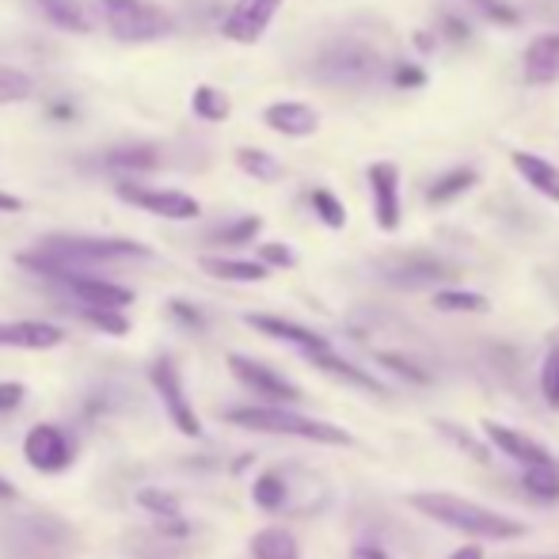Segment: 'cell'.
<instances>
[{"label": "cell", "mask_w": 559, "mask_h": 559, "mask_svg": "<svg viewBox=\"0 0 559 559\" xmlns=\"http://www.w3.org/2000/svg\"><path fill=\"white\" fill-rule=\"evenodd\" d=\"M415 510L423 518H435L438 525H449V530L464 533V537H479V540H518L525 537V525L514 522V518L499 514L491 507H479L476 499H464V495L453 491H415L407 495Z\"/></svg>", "instance_id": "obj_1"}, {"label": "cell", "mask_w": 559, "mask_h": 559, "mask_svg": "<svg viewBox=\"0 0 559 559\" xmlns=\"http://www.w3.org/2000/svg\"><path fill=\"white\" fill-rule=\"evenodd\" d=\"M233 427L255 430V435H282V438H305L317 445H354V438L343 427L320 423L312 415L294 412L289 404H263V407H233L225 415Z\"/></svg>", "instance_id": "obj_2"}, {"label": "cell", "mask_w": 559, "mask_h": 559, "mask_svg": "<svg viewBox=\"0 0 559 559\" xmlns=\"http://www.w3.org/2000/svg\"><path fill=\"white\" fill-rule=\"evenodd\" d=\"M381 66L384 58L373 43H366V38H335L312 58L309 73L312 81L332 84V88H366V84L377 81Z\"/></svg>", "instance_id": "obj_3"}, {"label": "cell", "mask_w": 559, "mask_h": 559, "mask_svg": "<svg viewBox=\"0 0 559 559\" xmlns=\"http://www.w3.org/2000/svg\"><path fill=\"white\" fill-rule=\"evenodd\" d=\"M96 8L118 43L145 46L176 35V15L156 0H96Z\"/></svg>", "instance_id": "obj_4"}, {"label": "cell", "mask_w": 559, "mask_h": 559, "mask_svg": "<svg viewBox=\"0 0 559 559\" xmlns=\"http://www.w3.org/2000/svg\"><path fill=\"white\" fill-rule=\"evenodd\" d=\"M38 251L61 259L69 266H96V263H122V259H153V248L126 236H81V233H53L38 240Z\"/></svg>", "instance_id": "obj_5"}, {"label": "cell", "mask_w": 559, "mask_h": 559, "mask_svg": "<svg viewBox=\"0 0 559 559\" xmlns=\"http://www.w3.org/2000/svg\"><path fill=\"white\" fill-rule=\"evenodd\" d=\"M148 384L156 389V396H160L164 412H168V419L176 423L179 435L187 438H202V423L199 415H194V404L187 400V389H183V377H179V366L168 358V354H160V358L148 366Z\"/></svg>", "instance_id": "obj_6"}, {"label": "cell", "mask_w": 559, "mask_h": 559, "mask_svg": "<svg viewBox=\"0 0 559 559\" xmlns=\"http://www.w3.org/2000/svg\"><path fill=\"white\" fill-rule=\"evenodd\" d=\"M118 199L133 210L164 217V222H194L202 214L199 202L187 191H176V187H145V183H133V179H122L118 183Z\"/></svg>", "instance_id": "obj_7"}, {"label": "cell", "mask_w": 559, "mask_h": 559, "mask_svg": "<svg viewBox=\"0 0 559 559\" xmlns=\"http://www.w3.org/2000/svg\"><path fill=\"white\" fill-rule=\"evenodd\" d=\"M381 274H384V282L396 289H435L453 278L456 266L438 255H419V251H412V255H396V259H389V263H381Z\"/></svg>", "instance_id": "obj_8"}, {"label": "cell", "mask_w": 559, "mask_h": 559, "mask_svg": "<svg viewBox=\"0 0 559 559\" xmlns=\"http://www.w3.org/2000/svg\"><path fill=\"white\" fill-rule=\"evenodd\" d=\"M225 361H228V373H233L243 389L259 392V396L271 400V404H301V389H297L294 381H286L278 369L263 366V361L248 358V354H228Z\"/></svg>", "instance_id": "obj_9"}, {"label": "cell", "mask_w": 559, "mask_h": 559, "mask_svg": "<svg viewBox=\"0 0 559 559\" xmlns=\"http://www.w3.org/2000/svg\"><path fill=\"white\" fill-rule=\"evenodd\" d=\"M282 4L286 0H236L222 23V35L228 43L255 46L266 35V27L274 23V15L282 12Z\"/></svg>", "instance_id": "obj_10"}, {"label": "cell", "mask_w": 559, "mask_h": 559, "mask_svg": "<svg viewBox=\"0 0 559 559\" xmlns=\"http://www.w3.org/2000/svg\"><path fill=\"white\" fill-rule=\"evenodd\" d=\"M23 456L35 472L53 476V472H66L73 461V445H69L66 430H58L53 423H35L23 438Z\"/></svg>", "instance_id": "obj_11"}, {"label": "cell", "mask_w": 559, "mask_h": 559, "mask_svg": "<svg viewBox=\"0 0 559 559\" xmlns=\"http://www.w3.org/2000/svg\"><path fill=\"white\" fill-rule=\"evenodd\" d=\"M366 179H369V194H373V217H377V228L381 233H396L400 228V168L392 160H377L366 168Z\"/></svg>", "instance_id": "obj_12"}, {"label": "cell", "mask_w": 559, "mask_h": 559, "mask_svg": "<svg viewBox=\"0 0 559 559\" xmlns=\"http://www.w3.org/2000/svg\"><path fill=\"white\" fill-rule=\"evenodd\" d=\"M243 324L255 328V332H263L266 338H278V343L297 346L305 358H309V354H320V350H332V343H328L324 335L312 332V328H305V324H294V320L266 317V312H248V317H243Z\"/></svg>", "instance_id": "obj_13"}, {"label": "cell", "mask_w": 559, "mask_h": 559, "mask_svg": "<svg viewBox=\"0 0 559 559\" xmlns=\"http://www.w3.org/2000/svg\"><path fill=\"white\" fill-rule=\"evenodd\" d=\"M66 343V332L46 320H0V346L12 350H53Z\"/></svg>", "instance_id": "obj_14"}, {"label": "cell", "mask_w": 559, "mask_h": 559, "mask_svg": "<svg viewBox=\"0 0 559 559\" xmlns=\"http://www.w3.org/2000/svg\"><path fill=\"white\" fill-rule=\"evenodd\" d=\"M484 435H487V442H491L499 453H507V456H514L518 464H556V456L548 453L545 445L537 442V438H530V435H522V430H510V427H502V423H491L487 419L484 423Z\"/></svg>", "instance_id": "obj_15"}, {"label": "cell", "mask_w": 559, "mask_h": 559, "mask_svg": "<svg viewBox=\"0 0 559 559\" xmlns=\"http://www.w3.org/2000/svg\"><path fill=\"white\" fill-rule=\"evenodd\" d=\"M263 122L282 138H312L320 130V111L309 104H297V99H282V104L266 107Z\"/></svg>", "instance_id": "obj_16"}, {"label": "cell", "mask_w": 559, "mask_h": 559, "mask_svg": "<svg viewBox=\"0 0 559 559\" xmlns=\"http://www.w3.org/2000/svg\"><path fill=\"white\" fill-rule=\"evenodd\" d=\"M43 15L61 31H73V35H92L99 27V8L88 0H38Z\"/></svg>", "instance_id": "obj_17"}, {"label": "cell", "mask_w": 559, "mask_h": 559, "mask_svg": "<svg viewBox=\"0 0 559 559\" xmlns=\"http://www.w3.org/2000/svg\"><path fill=\"white\" fill-rule=\"evenodd\" d=\"M510 164H514V171L525 179V187H533L537 194H545L548 202H559V168L552 160H545L540 153H525V148H518V153H510Z\"/></svg>", "instance_id": "obj_18"}, {"label": "cell", "mask_w": 559, "mask_h": 559, "mask_svg": "<svg viewBox=\"0 0 559 559\" xmlns=\"http://www.w3.org/2000/svg\"><path fill=\"white\" fill-rule=\"evenodd\" d=\"M525 81L530 84H552L559 81V35L548 31V35H537L530 46H525Z\"/></svg>", "instance_id": "obj_19"}, {"label": "cell", "mask_w": 559, "mask_h": 559, "mask_svg": "<svg viewBox=\"0 0 559 559\" xmlns=\"http://www.w3.org/2000/svg\"><path fill=\"white\" fill-rule=\"evenodd\" d=\"M309 361H312V366H317V369H324L328 377H335V381L354 384V389H361V392H373V396H384V384L377 381V377H369L366 369H358V366H354V361L338 358L335 350L309 354Z\"/></svg>", "instance_id": "obj_20"}, {"label": "cell", "mask_w": 559, "mask_h": 559, "mask_svg": "<svg viewBox=\"0 0 559 559\" xmlns=\"http://www.w3.org/2000/svg\"><path fill=\"white\" fill-rule=\"evenodd\" d=\"M202 271L217 282H266L271 266L263 259H228V255H202Z\"/></svg>", "instance_id": "obj_21"}, {"label": "cell", "mask_w": 559, "mask_h": 559, "mask_svg": "<svg viewBox=\"0 0 559 559\" xmlns=\"http://www.w3.org/2000/svg\"><path fill=\"white\" fill-rule=\"evenodd\" d=\"M476 183H479L476 168H449L445 176H438L435 183H430L427 202L430 206H449V202H456L461 194H468Z\"/></svg>", "instance_id": "obj_22"}, {"label": "cell", "mask_w": 559, "mask_h": 559, "mask_svg": "<svg viewBox=\"0 0 559 559\" xmlns=\"http://www.w3.org/2000/svg\"><path fill=\"white\" fill-rule=\"evenodd\" d=\"M107 168L118 171H153L160 168V148L156 145H118L104 156Z\"/></svg>", "instance_id": "obj_23"}, {"label": "cell", "mask_w": 559, "mask_h": 559, "mask_svg": "<svg viewBox=\"0 0 559 559\" xmlns=\"http://www.w3.org/2000/svg\"><path fill=\"white\" fill-rule=\"evenodd\" d=\"M251 559H301L294 533L286 530H263L251 537Z\"/></svg>", "instance_id": "obj_24"}, {"label": "cell", "mask_w": 559, "mask_h": 559, "mask_svg": "<svg viewBox=\"0 0 559 559\" xmlns=\"http://www.w3.org/2000/svg\"><path fill=\"white\" fill-rule=\"evenodd\" d=\"M191 111L194 118H202V122H225V118L233 115V99H228L222 88H214V84H199V88L191 92Z\"/></svg>", "instance_id": "obj_25"}, {"label": "cell", "mask_w": 559, "mask_h": 559, "mask_svg": "<svg viewBox=\"0 0 559 559\" xmlns=\"http://www.w3.org/2000/svg\"><path fill=\"white\" fill-rule=\"evenodd\" d=\"M522 487L537 502H559V464H525Z\"/></svg>", "instance_id": "obj_26"}, {"label": "cell", "mask_w": 559, "mask_h": 559, "mask_svg": "<svg viewBox=\"0 0 559 559\" xmlns=\"http://www.w3.org/2000/svg\"><path fill=\"white\" fill-rule=\"evenodd\" d=\"M259 228H263V217L248 214V217H236V222H228V225H217L206 240L217 243V248H243V243L255 240Z\"/></svg>", "instance_id": "obj_27"}, {"label": "cell", "mask_w": 559, "mask_h": 559, "mask_svg": "<svg viewBox=\"0 0 559 559\" xmlns=\"http://www.w3.org/2000/svg\"><path fill=\"white\" fill-rule=\"evenodd\" d=\"M236 168L248 171L251 179H263V183H274V179H282V164L274 160L271 153H263V148H236Z\"/></svg>", "instance_id": "obj_28"}, {"label": "cell", "mask_w": 559, "mask_h": 559, "mask_svg": "<svg viewBox=\"0 0 559 559\" xmlns=\"http://www.w3.org/2000/svg\"><path fill=\"white\" fill-rule=\"evenodd\" d=\"M438 312H487V297L476 289H435Z\"/></svg>", "instance_id": "obj_29"}, {"label": "cell", "mask_w": 559, "mask_h": 559, "mask_svg": "<svg viewBox=\"0 0 559 559\" xmlns=\"http://www.w3.org/2000/svg\"><path fill=\"white\" fill-rule=\"evenodd\" d=\"M251 499H255L259 510H282V502H286V479L278 472H263L251 484Z\"/></svg>", "instance_id": "obj_30"}, {"label": "cell", "mask_w": 559, "mask_h": 559, "mask_svg": "<svg viewBox=\"0 0 559 559\" xmlns=\"http://www.w3.org/2000/svg\"><path fill=\"white\" fill-rule=\"evenodd\" d=\"M31 96H35V81L20 69L0 66V104H23Z\"/></svg>", "instance_id": "obj_31"}, {"label": "cell", "mask_w": 559, "mask_h": 559, "mask_svg": "<svg viewBox=\"0 0 559 559\" xmlns=\"http://www.w3.org/2000/svg\"><path fill=\"white\" fill-rule=\"evenodd\" d=\"M309 202H312V214H317L328 228H343L346 225V206L335 199L332 191H328V187H312Z\"/></svg>", "instance_id": "obj_32"}, {"label": "cell", "mask_w": 559, "mask_h": 559, "mask_svg": "<svg viewBox=\"0 0 559 559\" xmlns=\"http://www.w3.org/2000/svg\"><path fill=\"white\" fill-rule=\"evenodd\" d=\"M138 502L156 518V522H168V518H179V499L171 491H160V487H141Z\"/></svg>", "instance_id": "obj_33"}, {"label": "cell", "mask_w": 559, "mask_h": 559, "mask_svg": "<svg viewBox=\"0 0 559 559\" xmlns=\"http://www.w3.org/2000/svg\"><path fill=\"white\" fill-rule=\"evenodd\" d=\"M81 317L88 320L92 328H99L104 335H130V320L122 317V309H81Z\"/></svg>", "instance_id": "obj_34"}, {"label": "cell", "mask_w": 559, "mask_h": 559, "mask_svg": "<svg viewBox=\"0 0 559 559\" xmlns=\"http://www.w3.org/2000/svg\"><path fill=\"white\" fill-rule=\"evenodd\" d=\"M468 4H476L479 12L499 23V27H518V23H522V12H518L510 0H468Z\"/></svg>", "instance_id": "obj_35"}, {"label": "cell", "mask_w": 559, "mask_h": 559, "mask_svg": "<svg viewBox=\"0 0 559 559\" xmlns=\"http://www.w3.org/2000/svg\"><path fill=\"white\" fill-rule=\"evenodd\" d=\"M540 392L552 407H559V343L548 350L545 366H540Z\"/></svg>", "instance_id": "obj_36"}, {"label": "cell", "mask_w": 559, "mask_h": 559, "mask_svg": "<svg viewBox=\"0 0 559 559\" xmlns=\"http://www.w3.org/2000/svg\"><path fill=\"white\" fill-rule=\"evenodd\" d=\"M377 358H381L384 366L392 369V373L407 377V381H415V384H427V381H430V377H427V369H419L412 358H400V354H389V350H384V354H377Z\"/></svg>", "instance_id": "obj_37"}, {"label": "cell", "mask_w": 559, "mask_h": 559, "mask_svg": "<svg viewBox=\"0 0 559 559\" xmlns=\"http://www.w3.org/2000/svg\"><path fill=\"white\" fill-rule=\"evenodd\" d=\"M259 259H263L266 266H278V271H289V266H297V255H294V248L289 243H263L259 248Z\"/></svg>", "instance_id": "obj_38"}, {"label": "cell", "mask_w": 559, "mask_h": 559, "mask_svg": "<svg viewBox=\"0 0 559 559\" xmlns=\"http://www.w3.org/2000/svg\"><path fill=\"white\" fill-rule=\"evenodd\" d=\"M168 312L179 320L183 328H191V332H199V328H206V317H202L194 305H187V301H168Z\"/></svg>", "instance_id": "obj_39"}, {"label": "cell", "mask_w": 559, "mask_h": 559, "mask_svg": "<svg viewBox=\"0 0 559 559\" xmlns=\"http://www.w3.org/2000/svg\"><path fill=\"white\" fill-rule=\"evenodd\" d=\"M27 400V389L20 381H0V415H12Z\"/></svg>", "instance_id": "obj_40"}, {"label": "cell", "mask_w": 559, "mask_h": 559, "mask_svg": "<svg viewBox=\"0 0 559 559\" xmlns=\"http://www.w3.org/2000/svg\"><path fill=\"white\" fill-rule=\"evenodd\" d=\"M392 84H400V88H423L427 73H423L419 66H412V61H404V66L392 69Z\"/></svg>", "instance_id": "obj_41"}, {"label": "cell", "mask_w": 559, "mask_h": 559, "mask_svg": "<svg viewBox=\"0 0 559 559\" xmlns=\"http://www.w3.org/2000/svg\"><path fill=\"white\" fill-rule=\"evenodd\" d=\"M442 31H445L449 43H468V35H472L468 23H464L461 15H453V12H445V15H442Z\"/></svg>", "instance_id": "obj_42"}, {"label": "cell", "mask_w": 559, "mask_h": 559, "mask_svg": "<svg viewBox=\"0 0 559 559\" xmlns=\"http://www.w3.org/2000/svg\"><path fill=\"white\" fill-rule=\"evenodd\" d=\"M350 559H389V552H384L381 545H358L350 552Z\"/></svg>", "instance_id": "obj_43"}, {"label": "cell", "mask_w": 559, "mask_h": 559, "mask_svg": "<svg viewBox=\"0 0 559 559\" xmlns=\"http://www.w3.org/2000/svg\"><path fill=\"white\" fill-rule=\"evenodd\" d=\"M445 559H484V548H479V545H461L456 552H449Z\"/></svg>", "instance_id": "obj_44"}, {"label": "cell", "mask_w": 559, "mask_h": 559, "mask_svg": "<svg viewBox=\"0 0 559 559\" xmlns=\"http://www.w3.org/2000/svg\"><path fill=\"white\" fill-rule=\"evenodd\" d=\"M20 210H23V202L15 199V194L0 191V214H20Z\"/></svg>", "instance_id": "obj_45"}, {"label": "cell", "mask_w": 559, "mask_h": 559, "mask_svg": "<svg viewBox=\"0 0 559 559\" xmlns=\"http://www.w3.org/2000/svg\"><path fill=\"white\" fill-rule=\"evenodd\" d=\"M415 46H419V50H435L438 38H430V31H419V35H415Z\"/></svg>", "instance_id": "obj_46"}, {"label": "cell", "mask_w": 559, "mask_h": 559, "mask_svg": "<svg viewBox=\"0 0 559 559\" xmlns=\"http://www.w3.org/2000/svg\"><path fill=\"white\" fill-rule=\"evenodd\" d=\"M0 499H4V502H12V499H15V487H12V479H4V476H0Z\"/></svg>", "instance_id": "obj_47"}, {"label": "cell", "mask_w": 559, "mask_h": 559, "mask_svg": "<svg viewBox=\"0 0 559 559\" xmlns=\"http://www.w3.org/2000/svg\"><path fill=\"white\" fill-rule=\"evenodd\" d=\"M50 115H53V118H69V115H73V107H69V104H58V107H50Z\"/></svg>", "instance_id": "obj_48"}, {"label": "cell", "mask_w": 559, "mask_h": 559, "mask_svg": "<svg viewBox=\"0 0 559 559\" xmlns=\"http://www.w3.org/2000/svg\"><path fill=\"white\" fill-rule=\"evenodd\" d=\"M556 559H559V556H556Z\"/></svg>", "instance_id": "obj_49"}]
</instances>
